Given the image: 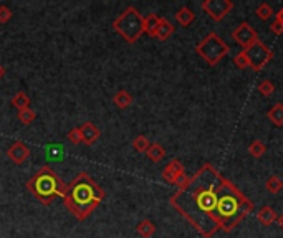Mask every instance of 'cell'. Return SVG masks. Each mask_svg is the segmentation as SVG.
<instances>
[{
    "mask_svg": "<svg viewBox=\"0 0 283 238\" xmlns=\"http://www.w3.org/2000/svg\"><path fill=\"white\" fill-rule=\"evenodd\" d=\"M169 202L204 238L219 230L232 232L253 210L252 202L210 164L189 177Z\"/></svg>",
    "mask_w": 283,
    "mask_h": 238,
    "instance_id": "obj_1",
    "label": "cell"
},
{
    "mask_svg": "<svg viewBox=\"0 0 283 238\" xmlns=\"http://www.w3.org/2000/svg\"><path fill=\"white\" fill-rule=\"evenodd\" d=\"M104 199V191L86 172H80L67 185L63 204L78 220H86Z\"/></svg>",
    "mask_w": 283,
    "mask_h": 238,
    "instance_id": "obj_2",
    "label": "cell"
},
{
    "mask_svg": "<svg viewBox=\"0 0 283 238\" xmlns=\"http://www.w3.org/2000/svg\"><path fill=\"white\" fill-rule=\"evenodd\" d=\"M27 188L41 205H50L55 197H65L67 184L63 182L50 165H43L27 182Z\"/></svg>",
    "mask_w": 283,
    "mask_h": 238,
    "instance_id": "obj_3",
    "label": "cell"
},
{
    "mask_svg": "<svg viewBox=\"0 0 283 238\" xmlns=\"http://www.w3.org/2000/svg\"><path fill=\"white\" fill-rule=\"evenodd\" d=\"M143 23H144V17L141 15L133 5H129L115 18L113 29H115L116 33L121 35L124 41L134 43V41H138L141 35L144 33Z\"/></svg>",
    "mask_w": 283,
    "mask_h": 238,
    "instance_id": "obj_4",
    "label": "cell"
},
{
    "mask_svg": "<svg viewBox=\"0 0 283 238\" xmlns=\"http://www.w3.org/2000/svg\"><path fill=\"white\" fill-rule=\"evenodd\" d=\"M195 52L199 53V57L207 63L210 66L219 65L225 55L229 53V45L219 37L217 33L210 32L209 35H206L199 43L195 46Z\"/></svg>",
    "mask_w": 283,
    "mask_h": 238,
    "instance_id": "obj_5",
    "label": "cell"
},
{
    "mask_svg": "<svg viewBox=\"0 0 283 238\" xmlns=\"http://www.w3.org/2000/svg\"><path fill=\"white\" fill-rule=\"evenodd\" d=\"M244 52L247 55V58H249V65L253 72L264 69V66H267L273 58L272 50L262 40H257L255 43H252L249 48H245Z\"/></svg>",
    "mask_w": 283,
    "mask_h": 238,
    "instance_id": "obj_6",
    "label": "cell"
},
{
    "mask_svg": "<svg viewBox=\"0 0 283 238\" xmlns=\"http://www.w3.org/2000/svg\"><path fill=\"white\" fill-rule=\"evenodd\" d=\"M232 9H233V4L230 0H206L202 4V10L209 13V17L214 18L215 22L224 20Z\"/></svg>",
    "mask_w": 283,
    "mask_h": 238,
    "instance_id": "obj_7",
    "label": "cell"
},
{
    "mask_svg": "<svg viewBox=\"0 0 283 238\" xmlns=\"http://www.w3.org/2000/svg\"><path fill=\"white\" fill-rule=\"evenodd\" d=\"M232 37L240 46H244V48H249L252 43H255V41L258 40L257 32L253 30L249 23H240L237 29L233 30Z\"/></svg>",
    "mask_w": 283,
    "mask_h": 238,
    "instance_id": "obj_8",
    "label": "cell"
},
{
    "mask_svg": "<svg viewBox=\"0 0 283 238\" xmlns=\"http://www.w3.org/2000/svg\"><path fill=\"white\" fill-rule=\"evenodd\" d=\"M7 157L10 159L12 164L20 165L30 157V148L24 141H13L7 149Z\"/></svg>",
    "mask_w": 283,
    "mask_h": 238,
    "instance_id": "obj_9",
    "label": "cell"
},
{
    "mask_svg": "<svg viewBox=\"0 0 283 238\" xmlns=\"http://www.w3.org/2000/svg\"><path fill=\"white\" fill-rule=\"evenodd\" d=\"M186 174L184 171V165L181 164L179 159H172L164 169H162V179H164L167 184H178V180Z\"/></svg>",
    "mask_w": 283,
    "mask_h": 238,
    "instance_id": "obj_10",
    "label": "cell"
},
{
    "mask_svg": "<svg viewBox=\"0 0 283 238\" xmlns=\"http://www.w3.org/2000/svg\"><path fill=\"white\" fill-rule=\"evenodd\" d=\"M80 129H81L83 142L88 144V146H93L98 141V139H100V136H101V131L98 129V126L93 124V123H90V121L84 123Z\"/></svg>",
    "mask_w": 283,
    "mask_h": 238,
    "instance_id": "obj_11",
    "label": "cell"
},
{
    "mask_svg": "<svg viewBox=\"0 0 283 238\" xmlns=\"http://www.w3.org/2000/svg\"><path fill=\"white\" fill-rule=\"evenodd\" d=\"M277 219H278V215H277V212L272 208V207H262L258 212H257V220L262 223L264 227H270V225H273L275 222H277Z\"/></svg>",
    "mask_w": 283,
    "mask_h": 238,
    "instance_id": "obj_12",
    "label": "cell"
},
{
    "mask_svg": "<svg viewBox=\"0 0 283 238\" xmlns=\"http://www.w3.org/2000/svg\"><path fill=\"white\" fill-rule=\"evenodd\" d=\"M172 33H174V25L169 22L167 18H161L159 27H158V32H156L154 38H158L159 41H166Z\"/></svg>",
    "mask_w": 283,
    "mask_h": 238,
    "instance_id": "obj_13",
    "label": "cell"
},
{
    "mask_svg": "<svg viewBox=\"0 0 283 238\" xmlns=\"http://www.w3.org/2000/svg\"><path fill=\"white\" fill-rule=\"evenodd\" d=\"M113 103H115V106L118 109H126L133 104V96L126 89H119L115 94V98H113Z\"/></svg>",
    "mask_w": 283,
    "mask_h": 238,
    "instance_id": "obj_14",
    "label": "cell"
},
{
    "mask_svg": "<svg viewBox=\"0 0 283 238\" xmlns=\"http://www.w3.org/2000/svg\"><path fill=\"white\" fill-rule=\"evenodd\" d=\"M146 156L149 160H153V162H161V160L166 157V149L162 148L159 142H153L149 146V149L146 151Z\"/></svg>",
    "mask_w": 283,
    "mask_h": 238,
    "instance_id": "obj_15",
    "label": "cell"
},
{
    "mask_svg": "<svg viewBox=\"0 0 283 238\" xmlns=\"http://www.w3.org/2000/svg\"><path fill=\"white\" fill-rule=\"evenodd\" d=\"M194 18H195L194 12L187 9V7H181V9L176 12V20H178V23L182 27H189L194 22Z\"/></svg>",
    "mask_w": 283,
    "mask_h": 238,
    "instance_id": "obj_16",
    "label": "cell"
},
{
    "mask_svg": "<svg viewBox=\"0 0 283 238\" xmlns=\"http://www.w3.org/2000/svg\"><path fill=\"white\" fill-rule=\"evenodd\" d=\"M159 22H161V17H158L156 13H149V15L144 18V23H143L144 32L149 35V37H154L156 32H158Z\"/></svg>",
    "mask_w": 283,
    "mask_h": 238,
    "instance_id": "obj_17",
    "label": "cell"
},
{
    "mask_svg": "<svg viewBox=\"0 0 283 238\" xmlns=\"http://www.w3.org/2000/svg\"><path fill=\"white\" fill-rule=\"evenodd\" d=\"M136 232L141 238H151L156 233V225L151 220H141L136 225Z\"/></svg>",
    "mask_w": 283,
    "mask_h": 238,
    "instance_id": "obj_18",
    "label": "cell"
},
{
    "mask_svg": "<svg viewBox=\"0 0 283 238\" xmlns=\"http://www.w3.org/2000/svg\"><path fill=\"white\" fill-rule=\"evenodd\" d=\"M10 103H12V106L17 108L18 111L30 108V98H28V94L24 93V91H20V93H17L15 96H13L10 100Z\"/></svg>",
    "mask_w": 283,
    "mask_h": 238,
    "instance_id": "obj_19",
    "label": "cell"
},
{
    "mask_svg": "<svg viewBox=\"0 0 283 238\" xmlns=\"http://www.w3.org/2000/svg\"><path fill=\"white\" fill-rule=\"evenodd\" d=\"M267 116L275 126H283V104L277 103L270 111H268Z\"/></svg>",
    "mask_w": 283,
    "mask_h": 238,
    "instance_id": "obj_20",
    "label": "cell"
},
{
    "mask_svg": "<svg viewBox=\"0 0 283 238\" xmlns=\"http://www.w3.org/2000/svg\"><path fill=\"white\" fill-rule=\"evenodd\" d=\"M17 117H18V121L22 123V124L28 126V124H32V123L35 121V117H37V113H35L33 109L28 108V109H22V111H18Z\"/></svg>",
    "mask_w": 283,
    "mask_h": 238,
    "instance_id": "obj_21",
    "label": "cell"
},
{
    "mask_svg": "<svg viewBox=\"0 0 283 238\" xmlns=\"http://www.w3.org/2000/svg\"><path fill=\"white\" fill-rule=\"evenodd\" d=\"M267 191L270 192V194H278L281 188H283V182L280 180V177L277 176H272V177H268L267 179Z\"/></svg>",
    "mask_w": 283,
    "mask_h": 238,
    "instance_id": "obj_22",
    "label": "cell"
},
{
    "mask_svg": "<svg viewBox=\"0 0 283 238\" xmlns=\"http://www.w3.org/2000/svg\"><path fill=\"white\" fill-rule=\"evenodd\" d=\"M149 146H151V142L146 136H138V137H134V141H133V148L138 152H146L147 149H149Z\"/></svg>",
    "mask_w": 283,
    "mask_h": 238,
    "instance_id": "obj_23",
    "label": "cell"
},
{
    "mask_svg": "<svg viewBox=\"0 0 283 238\" xmlns=\"http://www.w3.org/2000/svg\"><path fill=\"white\" fill-rule=\"evenodd\" d=\"M249 152L252 154L253 157L260 159V157L267 152V146H265L264 142H262V141H253V142L249 146Z\"/></svg>",
    "mask_w": 283,
    "mask_h": 238,
    "instance_id": "obj_24",
    "label": "cell"
},
{
    "mask_svg": "<svg viewBox=\"0 0 283 238\" xmlns=\"http://www.w3.org/2000/svg\"><path fill=\"white\" fill-rule=\"evenodd\" d=\"M273 15V9L268 4H260L257 7V17L262 20H268Z\"/></svg>",
    "mask_w": 283,
    "mask_h": 238,
    "instance_id": "obj_25",
    "label": "cell"
},
{
    "mask_svg": "<svg viewBox=\"0 0 283 238\" xmlns=\"http://www.w3.org/2000/svg\"><path fill=\"white\" fill-rule=\"evenodd\" d=\"M275 91V85L270 81V80H264L258 85V93L262 94V96H270L272 93Z\"/></svg>",
    "mask_w": 283,
    "mask_h": 238,
    "instance_id": "obj_26",
    "label": "cell"
},
{
    "mask_svg": "<svg viewBox=\"0 0 283 238\" xmlns=\"http://www.w3.org/2000/svg\"><path fill=\"white\" fill-rule=\"evenodd\" d=\"M68 141L72 142V144H81L83 142V136H81V129L80 128H73V129H70L68 132Z\"/></svg>",
    "mask_w": 283,
    "mask_h": 238,
    "instance_id": "obj_27",
    "label": "cell"
},
{
    "mask_svg": "<svg viewBox=\"0 0 283 238\" xmlns=\"http://www.w3.org/2000/svg\"><path fill=\"white\" fill-rule=\"evenodd\" d=\"M233 63H235V66H237V68H240V69H244V68H249V66H250V65H249V58H247L245 52L237 53V57L233 58Z\"/></svg>",
    "mask_w": 283,
    "mask_h": 238,
    "instance_id": "obj_28",
    "label": "cell"
},
{
    "mask_svg": "<svg viewBox=\"0 0 283 238\" xmlns=\"http://www.w3.org/2000/svg\"><path fill=\"white\" fill-rule=\"evenodd\" d=\"M12 18V10L7 5H0V23H7Z\"/></svg>",
    "mask_w": 283,
    "mask_h": 238,
    "instance_id": "obj_29",
    "label": "cell"
},
{
    "mask_svg": "<svg viewBox=\"0 0 283 238\" xmlns=\"http://www.w3.org/2000/svg\"><path fill=\"white\" fill-rule=\"evenodd\" d=\"M270 32L275 33V35H281L283 33V25L278 22V20H275V22L270 25Z\"/></svg>",
    "mask_w": 283,
    "mask_h": 238,
    "instance_id": "obj_30",
    "label": "cell"
},
{
    "mask_svg": "<svg viewBox=\"0 0 283 238\" xmlns=\"http://www.w3.org/2000/svg\"><path fill=\"white\" fill-rule=\"evenodd\" d=\"M277 20H278V22L283 25V7H281V9H280V12L277 13Z\"/></svg>",
    "mask_w": 283,
    "mask_h": 238,
    "instance_id": "obj_31",
    "label": "cell"
},
{
    "mask_svg": "<svg viewBox=\"0 0 283 238\" xmlns=\"http://www.w3.org/2000/svg\"><path fill=\"white\" fill-rule=\"evenodd\" d=\"M5 73H7V69H5V66H2V65H0V80H2V78H4V76H5Z\"/></svg>",
    "mask_w": 283,
    "mask_h": 238,
    "instance_id": "obj_32",
    "label": "cell"
},
{
    "mask_svg": "<svg viewBox=\"0 0 283 238\" xmlns=\"http://www.w3.org/2000/svg\"><path fill=\"white\" fill-rule=\"evenodd\" d=\"M277 223L280 225V228L283 230V213L281 215H278V219H277Z\"/></svg>",
    "mask_w": 283,
    "mask_h": 238,
    "instance_id": "obj_33",
    "label": "cell"
}]
</instances>
